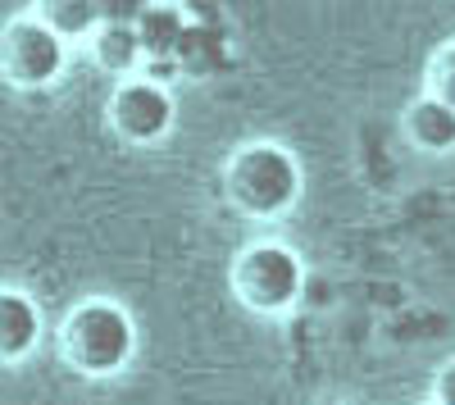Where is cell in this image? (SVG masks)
Masks as SVG:
<instances>
[{"label": "cell", "instance_id": "obj_1", "mask_svg": "<svg viewBox=\"0 0 455 405\" xmlns=\"http://www.w3.org/2000/svg\"><path fill=\"white\" fill-rule=\"evenodd\" d=\"M60 351L68 360V369H78L83 378L119 374L137 351L132 314L119 301H83L60 328Z\"/></svg>", "mask_w": 455, "mask_h": 405}, {"label": "cell", "instance_id": "obj_2", "mask_svg": "<svg viewBox=\"0 0 455 405\" xmlns=\"http://www.w3.org/2000/svg\"><path fill=\"white\" fill-rule=\"evenodd\" d=\"M228 196L237 210L269 218L283 214L296 196H300V164L283 151V146H246V151L228 164Z\"/></svg>", "mask_w": 455, "mask_h": 405}, {"label": "cell", "instance_id": "obj_3", "mask_svg": "<svg viewBox=\"0 0 455 405\" xmlns=\"http://www.w3.org/2000/svg\"><path fill=\"white\" fill-rule=\"evenodd\" d=\"M64 73V42L36 19L14 14L5 28H0V78L19 91H42Z\"/></svg>", "mask_w": 455, "mask_h": 405}, {"label": "cell", "instance_id": "obj_4", "mask_svg": "<svg viewBox=\"0 0 455 405\" xmlns=\"http://www.w3.org/2000/svg\"><path fill=\"white\" fill-rule=\"evenodd\" d=\"M237 297L259 310V314H278L287 306L300 301V287H306V269H300L296 250L283 242H259L251 246L242 260H237Z\"/></svg>", "mask_w": 455, "mask_h": 405}, {"label": "cell", "instance_id": "obj_5", "mask_svg": "<svg viewBox=\"0 0 455 405\" xmlns=\"http://www.w3.org/2000/svg\"><path fill=\"white\" fill-rule=\"evenodd\" d=\"M109 123L132 146L160 141L169 132V123H173V96H169V87H156L146 78L124 83L119 91L109 96Z\"/></svg>", "mask_w": 455, "mask_h": 405}, {"label": "cell", "instance_id": "obj_6", "mask_svg": "<svg viewBox=\"0 0 455 405\" xmlns=\"http://www.w3.org/2000/svg\"><path fill=\"white\" fill-rule=\"evenodd\" d=\"M42 342V310L28 291L0 282V364H19Z\"/></svg>", "mask_w": 455, "mask_h": 405}, {"label": "cell", "instance_id": "obj_7", "mask_svg": "<svg viewBox=\"0 0 455 405\" xmlns=\"http://www.w3.org/2000/svg\"><path fill=\"white\" fill-rule=\"evenodd\" d=\"M137 36H141V51H146V64H164L187 36V23H182V10L178 5H141L137 19H132Z\"/></svg>", "mask_w": 455, "mask_h": 405}, {"label": "cell", "instance_id": "obj_8", "mask_svg": "<svg viewBox=\"0 0 455 405\" xmlns=\"http://www.w3.org/2000/svg\"><path fill=\"white\" fill-rule=\"evenodd\" d=\"M405 132H410V141L419 146V151H433V155L455 151V109H446L433 96L414 100L410 115H405Z\"/></svg>", "mask_w": 455, "mask_h": 405}, {"label": "cell", "instance_id": "obj_9", "mask_svg": "<svg viewBox=\"0 0 455 405\" xmlns=\"http://www.w3.org/2000/svg\"><path fill=\"white\" fill-rule=\"evenodd\" d=\"M32 14L42 19L60 42H83V36H96V28L105 23V10L92 5V0H42L32 5Z\"/></svg>", "mask_w": 455, "mask_h": 405}, {"label": "cell", "instance_id": "obj_10", "mask_svg": "<svg viewBox=\"0 0 455 405\" xmlns=\"http://www.w3.org/2000/svg\"><path fill=\"white\" fill-rule=\"evenodd\" d=\"M92 55H96L100 68H109V73H132V68L146 60L141 36H137V28H132L128 19H109V23H100L96 36H92Z\"/></svg>", "mask_w": 455, "mask_h": 405}, {"label": "cell", "instance_id": "obj_11", "mask_svg": "<svg viewBox=\"0 0 455 405\" xmlns=\"http://www.w3.org/2000/svg\"><path fill=\"white\" fill-rule=\"evenodd\" d=\"M428 96L442 100L446 109H455V46H446L433 60V68H428Z\"/></svg>", "mask_w": 455, "mask_h": 405}, {"label": "cell", "instance_id": "obj_12", "mask_svg": "<svg viewBox=\"0 0 455 405\" xmlns=\"http://www.w3.org/2000/svg\"><path fill=\"white\" fill-rule=\"evenodd\" d=\"M437 405H455V364H446L437 378Z\"/></svg>", "mask_w": 455, "mask_h": 405}]
</instances>
